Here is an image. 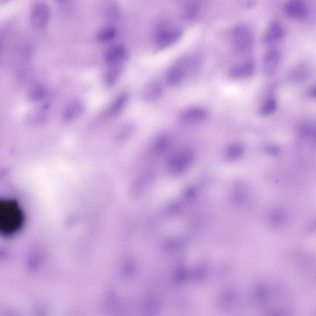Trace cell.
I'll return each mask as SVG.
<instances>
[{
  "mask_svg": "<svg viewBox=\"0 0 316 316\" xmlns=\"http://www.w3.org/2000/svg\"><path fill=\"white\" fill-rule=\"evenodd\" d=\"M243 148L239 144H235L229 146L226 152V156L231 160H234L239 158L242 154Z\"/></svg>",
  "mask_w": 316,
  "mask_h": 316,
  "instance_id": "13",
  "label": "cell"
},
{
  "mask_svg": "<svg viewBox=\"0 0 316 316\" xmlns=\"http://www.w3.org/2000/svg\"><path fill=\"white\" fill-rule=\"evenodd\" d=\"M49 15V10L47 5L43 2H38L34 5L31 10V23L35 27H43L48 22Z\"/></svg>",
  "mask_w": 316,
  "mask_h": 316,
  "instance_id": "3",
  "label": "cell"
},
{
  "mask_svg": "<svg viewBox=\"0 0 316 316\" xmlns=\"http://www.w3.org/2000/svg\"><path fill=\"white\" fill-rule=\"evenodd\" d=\"M283 12L288 17L295 19H302L307 15L308 9L305 3L301 0H290L283 7Z\"/></svg>",
  "mask_w": 316,
  "mask_h": 316,
  "instance_id": "2",
  "label": "cell"
},
{
  "mask_svg": "<svg viewBox=\"0 0 316 316\" xmlns=\"http://www.w3.org/2000/svg\"><path fill=\"white\" fill-rule=\"evenodd\" d=\"M232 40L235 48L241 52L250 49L253 42V36L247 26L240 25L236 26L232 32Z\"/></svg>",
  "mask_w": 316,
  "mask_h": 316,
  "instance_id": "1",
  "label": "cell"
},
{
  "mask_svg": "<svg viewBox=\"0 0 316 316\" xmlns=\"http://www.w3.org/2000/svg\"><path fill=\"white\" fill-rule=\"evenodd\" d=\"M173 160L171 165L173 171L175 172H181L186 168L190 163L192 156L190 153L185 152Z\"/></svg>",
  "mask_w": 316,
  "mask_h": 316,
  "instance_id": "10",
  "label": "cell"
},
{
  "mask_svg": "<svg viewBox=\"0 0 316 316\" xmlns=\"http://www.w3.org/2000/svg\"><path fill=\"white\" fill-rule=\"evenodd\" d=\"M277 107L276 100L273 97H269L265 99L260 105L258 113L263 117L269 116L276 112Z\"/></svg>",
  "mask_w": 316,
  "mask_h": 316,
  "instance_id": "11",
  "label": "cell"
},
{
  "mask_svg": "<svg viewBox=\"0 0 316 316\" xmlns=\"http://www.w3.org/2000/svg\"><path fill=\"white\" fill-rule=\"evenodd\" d=\"M162 89L157 83L152 82L147 85L143 91V97L148 101L155 100L161 94Z\"/></svg>",
  "mask_w": 316,
  "mask_h": 316,
  "instance_id": "12",
  "label": "cell"
},
{
  "mask_svg": "<svg viewBox=\"0 0 316 316\" xmlns=\"http://www.w3.org/2000/svg\"><path fill=\"white\" fill-rule=\"evenodd\" d=\"M255 69V64L252 60L246 61L235 66L230 70L229 75L231 78H238L248 77L252 75Z\"/></svg>",
  "mask_w": 316,
  "mask_h": 316,
  "instance_id": "6",
  "label": "cell"
},
{
  "mask_svg": "<svg viewBox=\"0 0 316 316\" xmlns=\"http://www.w3.org/2000/svg\"><path fill=\"white\" fill-rule=\"evenodd\" d=\"M284 35V29L278 22L273 21L270 22L265 28L260 38L263 43H269L281 39Z\"/></svg>",
  "mask_w": 316,
  "mask_h": 316,
  "instance_id": "5",
  "label": "cell"
},
{
  "mask_svg": "<svg viewBox=\"0 0 316 316\" xmlns=\"http://www.w3.org/2000/svg\"><path fill=\"white\" fill-rule=\"evenodd\" d=\"M281 58L278 50L272 47L267 50L262 58V65L264 73L268 75L272 74L276 71Z\"/></svg>",
  "mask_w": 316,
  "mask_h": 316,
  "instance_id": "4",
  "label": "cell"
},
{
  "mask_svg": "<svg viewBox=\"0 0 316 316\" xmlns=\"http://www.w3.org/2000/svg\"><path fill=\"white\" fill-rule=\"evenodd\" d=\"M256 1L254 0L242 1L240 4L243 7L249 8L254 6L256 4Z\"/></svg>",
  "mask_w": 316,
  "mask_h": 316,
  "instance_id": "15",
  "label": "cell"
},
{
  "mask_svg": "<svg viewBox=\"0 0 316 316\" xmlns=\"http://www.w3.org/2000/svg\"><path fill=\"white\" fill-rule=\"evenodd\" d=\"M83 107L78 102L73 103L69 107L67 111V118L71 119L77 116L81 112Z\"/></svg>",
  "mask_w": 316,
  "mask_h": 316,
  "instance_id": "14",
  "label": "cell"
},
{
  "mask_svg": "<svg viewBox=\"0 0 316 316\" xmlns=\"http://www.w3.org/2000/svg\"><path fill=\"white\" fill-rule=\"evenodd\" d=\"M207 113L204 109L199 107H192L187 109L182 113L181 118L189 122H198L205 119Z\"/></svg>",
  "mask_w": 316,
  "mask_h": 316,
  "instance_id": "7",
  "label": "cell"
},
{
  "mask_svg": "<svg viewBox=\"0 0 316 316\" xmlns=\"http://www.w3.org/2000/svg\"><path fill=\"white\" fill-rule=\"evenodd\" d=\"M307 95L310 98H314L316 97V86H313L310 87L307 92Z\"/></svg>",
  "mask_w": 316,
  "mask_h": 316,
  "instance_id": "16",
  "label": "cell"
},
{
  "mask_svg": "<svg viewBox=\"0 0 316 316\" xmlns=\"http://www.w3.org/2000/svg\"><path fill=\"white\" fill-rule=\"evenodd\" d=\"M185 72L184 69L180 66L172 67L167 74V81L171 85H176L180 84L185 78Z\"/></svg>",
  "mask_w": 316,
  "mask_h": 316,
  "instance_id": "9",
  "label": "cell"
},
{
  "mask_svg": "<svg viewBox=\"0 0 316 316\" xmlns=\"http://www.w3.org/2000/svg\"><path fill=\"white\" fill-rule=\"evenodd\" d=\"M310 69L309 65L305 63H300L294 66L290 71L291 79L295 81L305 80L310 75Z\"/></svg>",
  "mask_w": 316,
  "mask_h": 316,
  "instance_id": "8",
  "label": "cell"
}]
</instances>
